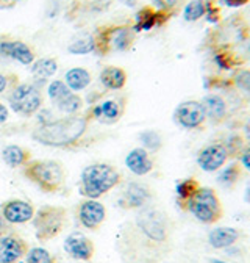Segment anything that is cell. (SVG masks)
<instances>
[{
    "label": "cell",
    "mask_w": 250,
    "mask_h": 263,
    "mask_svg": "<svg viewBox=\"0 0 250 263\" xmlns=\"http://www.w3.org/2000/svg\"><path fill=\"white\" fill-rule=\"evenodd\" d=\"M36 209L27 201L10 199L0 204V215L8 224H25L33 219Z\"/></svg>",
    "instance_id": "16"
},
{
    "label": "cell",
    "mask_w": 250,
    "mask_h": 263,
    "mask_svg": "<svg viewBox=\"0 0 250 263\" xmlns=\"http://www.w3.org/2000/svg\"><path fill=\"white\" fill-rule=\"evenodd\" d=\"M224 146L230 155V158H235V157H239V154L242 152V149L245 147V141H244V137L238 135V134H232L228 135L224 141Z\"/></svg>",
    "instance_id": "36"
},
{
    "label": "cell",
    "mask_w": 250,
    "mask_h": 263,
    "mask_svg": "<svg viewBox=\"0 0 250 263\" xmlns=\"http://www.w3.org/2000/svg\"><path fill=\"white\" fill-rule=\"evenodd\" d=\"M172 224L166 212L142 207L120 224L116 252L122 263H158L171 251Z\"/></svg>",
    "instance_id": "1"
},
{
    "label": "cell",
    "mask_w": 250,
    "mask_h": 263,
    "mask_svg": "<svg viewBox=\"0 0 250 263\" xmlns=\"http://www.w3.org/2000/svg\"><path fill=\"white\" fill-rule=\"evenodd\" d=\"M120 2H123L127 7H135V4H136V0H120Z\"/></svg>",
    "instance_id": "47"
},
{
    "label": "cell",
    "mask_w": 250,
    "mask_h": 263,
    "mask_svg": "<svg viewBox=\"0 0 250 263\" xmlns=\"http://www.w3.org/2000/svg\"><path fill=\"white\" fill-rule=\"evenodd\" d=\"M247 4H250V0H221V5L227 8H241Z\"/></svg>",
    "instance_id": "41"
},
{
    "label": "cell",
    "mask_w": 250,
    "mask_h": 263,
    "mask_svg": "<svg viewBox=\"0 0 250 263\" xmlns=\"http://www.w3.org/2000/svg\"><path fill=\"white\" fill-rule=\"evenodd\" d=\"M94 53L107 57L113 52H127L133 47L136 31L132 24L102 25L94 33Z\"/></svg>",
    "instance_id": "5"
},
{
    "label": "cell",
    "mask_w": 250,
    "mask_h": 263,
    "mask_svg": "<svg viewBox=\"0 0 250 263\" xmlns=\"http://www.w3.org/2000/svg\"><path fill=\"white\" fill-rule=\"evenodd\" d=\"M211 263H227V261H221V260H211Z\"/></svg>",
    "instance_id": "48"
},
{
    "label": "cell",
    "mask_w": 250,
    "mask_h": 263,
    "mask_svg": "<svg viewBox=\"0 0 250 263\" xmlns=\"http://www.w3.org/2000/svg\"><path fill=\"white\" fill-rule=\"evenodd\" d=\"M22 174L41 191L53 194L62 190L66 182V170L56 160H35L31 158L22 168Z\"/></svg>",
    "instance_id": "4"
},
{
    "label": "cell",
    "mask_w": 250,
    "mask_h": 263,
    "mask_svg": "<svg viewBox=\"0 0 250 263\" xmlns=\"http://www.w3.org/2000/svg\"><path fill=\"white\" fill-rule=\"evenodd\" d=\"M68 52H71L74 55H86V53L94 52V36L92 35H83V36L75 38L69 44Z\"/></svg>",
    "instance_id": "32"
},
{
    "label": "cell",
    "mask_w": 250,
    "mask_h": 263,
    "mask_svg": "<svg viewBox=\"0 0 250 263\" xmlns=\"http://www.w3.org/2000/svg\"><path fill=\"white\" fill-rule=\"evenodd\" d=\"M16 83H19L17 77L16 76H7V74H2L0 72V94L5 92L8 88H13Z\"/></svg>",
    "instance_id": "38"
},
{
    "label": "cell",
    "mask_w": 250,
    "mask_h": 263,
    "mask_svg": "<svg viewBox=\"0 0 250 263\" xmlns=\"http://www.w3.org/2000/svg\"><path fill=\"white\" fill-rule=\"evenodd\" d=\"M120 173L108 163H92L80 174V194L88 199H99L120 183Z\"/></svg>",
    "instance_id": "3"
},
{
    "label": "cell",
    "mask_w": 250,
    "mask_h": 263,
    "mask_svg": "<svg viewBox=\"0 0 250 263\" xmlns=\"http://www.w3.org/2000/svg\"><path fill=\"white\" fill-rule=\"evenodd\" d=\"M244 137H245V140H247V143L250 144V119L245 122V125H244Z\"/></svg>",
    "instance_id": "45"
},
{
    "label": "cell",
    "mask_w": 250,
    "mask_h": 263,
    "mask_svg": "<svg viewBox=\"0 0 250 263\" xmlns=\"http://www.w3.org/2000/svg\"><path fill=\"white\" fill-rule=\"evenodd\" d=\"M31 158H33V154L27 147L17 144H8L2 149V160L10 168H24Z\"/></svg>",
    "instance_id": "23"
},
{
    "label": "cell",
    "mask_w": 250,
    "mask_h": 263,
    "mask_svg": "<svg viewBox=\"0 0 250 263\" xmlns=\"http://www.w3.org/2000/svg\"><path fill=\"white\" fill-rule=\"evenodd\" d=\"M155 4V8L158 10H166V11H175L178 0H152Z\"/></svg>",
    "instance_id": "39"
},
{
    "label": "cell",
    "mask_w": 250,
    "mask_h": 263,
    "mask_svg": "<svg viewBox=\"0 0 250 263\" xmlns=\"http://www.w3.org/2000/svg\"><path fill=\"white\" fill-rule=\"evenodd\" d=\"M199 182L193 177L190 179H183V180H178L177 185H175V194H177V204L180 205V209L184 210L187 201L191 199L193 194L199 190Z\"/></svg>",
    "instance_id": "27"
},
{
    "label": "cell",
    "mask_w": 250,
    "mask_h": 263,
    "mask_svg": "<svg viewBox=\"0 0 250 263\" xmlns=\"http://www.w3.org/2000/svg\"><path fill=\"white\" fill-rule=\"evenodd\" d=\"M139 141L142 147L149 152H156L163 147V138L156 130H144L139 134Z\"/></svg>",
    "instance_id": "31"
},
{
    "label": "cell",
    "mask_w": 250,
    "mask_h": 263,
    "mask_svg": "<svg viewBox=\"0 0 250 263\" xmlns=\"http://www.w3.org/2000/svg\"><path fill=\"white\" fill-rule=\"evenodd\" d=\"M205 17V0H190L183 8V19L186 22H197Z\"/></svg>",
    "instance_id": "29"
},
{
    "label": "cell",
    "mask_w": 250,
    "mask_h": 263,
    "mask_svg": "<svg viewBox=\"0 0 250 263\" xmlns=\"http://www.w3.org/2000/svg\"><path fill=\"white\" fill-rule=\"evenodd\" d=\"M91 74L85 68H72L65 76V83L69 86L71 91H83L91 85Z\"/></svg>",
    "instance_id": "25"
},
{
    "label": "cell",
    "mask_w": 250,
    "mask_h": 263,
    "mask_svg": "<svg viewBox=\"0 0 250 263\" xmlns=\"http://www.w3.org/2000/svg\"><path fill=\"white\" fill-rule=\"evenodd\" d=\"M31 74L39 82H46L58 71V61L55 58H39L31 63Z\"/></svg>",
    "instance_id": "26"
},
{
    "label": "cell",
    "mask_w": 250,
    "mask_h": 263,
    "mask_svg": "<svg viewBox=\"0 0 250 263\" xmlns=\"http://www.w3.org/2000/svg\"><path fill=\"white\" fill-rule=\"evenodd\" d=\"M174 13L175 11L158 10L155 7H142L141 10L136 11L132 27L136 33L150 31L156 27H163L174 16Z\"/></svg>",
    "instance_id": "13"
},
{
    "label": "cell",
    "mask_w": 250,
    "mask_h": 263,
    "mask_svg": "<svg viewBox=\"0 0 250 263\" xmlns=\"http://www.w3.org/2000/svg\"><path fill=\"white\" fill-rule=\"evenodd\" d=\"M150 201H152V191L147 185L139 182H130L122 191L119 205L127 210H135V209L139 210L142 207H147Z\"/></svg>",
    "instance_id": "15"
},
{
    "label": "cell",
    "mask_w": 250,
    "mask_h": 263,
    "mask_svg": "<svg viewBox=\"0 0 250 263\" xmlns=\"http://www.w3.org/2000/svg\"><path fill=\"white\" fill-rule=\"evenodd\" d=\"M200 102L203 105L206 121H210L211 124H221L228 116V104L225 97H222L221 94H206Z\"/></svg>",
    "instance_id": "19"
},
{
    "label": "cell",
    "mask_w": 250,
    "mask_h": 263,
    "mask_svg": "<svg viewBox=\"0 0 250 263\" xmlns=\"http://www.w3.org/2000/svg\"><path fill=\"white\" fill-rule=\"evenodd\" d=\"M28 243L16 232L0 237V263H19L28 252Z\"/></svg>",
    "instance_id": "14"
},
{
    "label": "cell",
    "mask_w": 250,
    "mask_h": 263,
    "mask_svg": "<svg viewBox=\"0 0 250 263\" xmlns=\"http://www.w3.org/2000/svg\"><path fill=\"white\" fill-rule=\"evenodd\" d=\"M239 240V230L235 227H216L208 234V245L213 249H227Z\"/></svg>",
    "instance_id": "21"
},
{
    "label": "cell",
    "mask_w": 250,
    "mask_h": 263,
    "mask_svg": "<svg viewBox=\"0 0 250 263\" xmlns=\"http://www.w3.org/2000/svg\"><path fill=\"white\" fill-rule=\"evenodd\" d=\"M244 201H245L247 204H250V182L247 183L245 191H244Z\"/></svg>",
    "instance_id": "46"
},
{
    "label": "cell",
    "mask_w": 250,
    "mask_h": 263,
    "mask_svg": "<svg viewBox=\"0 0 250 263\" xmlns=\"http://www.w3.org/2000/svg\"><path fill=\"white\" fill-rule=\"evenodd\" d=\"M230 80H232L233 88H236L245 94H250V69L238 68Z\"/></svg>",
    "instance_id": "35"
},
{
    "label": "cell",
    "mask_w": 250,
    "mask_h": 263,
    "mask_svg": "<svg viewBox=\"0 0 250 263\" xmlns=\"http://www.w3.org/2000/svg\"><path fill=\"white\" fill-rule=\"evenodd\" d=\"M78 222L88 230H99L105 222L107 210L103 204L97 202V199H86L77 205L75 210Z\"/></svg>",
    "instance_id": "12"
},
{
    "label": "cell",
    "mask_w": 250,
    "mask_h": 263,
    "mask_svg": "<svg viewBox=\"0 0 250 263\" xmlns=\"http://www.w3.org/2000/svg\"><path fill=\"white\" fill-rule=\"evenodd\" d=\"M213 63L221 71H236L242 66V60L225 46H219L213 50Z\"/></svg>",
    "instance_id": "24"
},
{
    "label": "cell",
    "mask_w": 250,
    "mask_h": 263,
    "mask_svg": "<svg viewBox=\"0 0 250 263\" xmlns=\"http://www.w3.org/2000/svg\"><path fill=\"white\" fill-rule=\"evenodd\" d=\"M221 173L217 174V182L219 185H222L225 188H232L238 179L241 177V164L239 163H230V164H225V166L222 170H219Z\"/></svg>",
    "instance_id": "28"
},
{
    "label": "cell",
    "mask_w": 250,
    "mask_h": 263,
    "mask_svg": "<svg viewBox=\"0 0 250 263\" xmlns=\"http://www.w3.org/2000/svg\"><path fill=\"white\" fill-rule=\"evenodd\" d=\"M24 258L25 263H58L56 257L44 248H30Z\"/></svg>",
    "instance_id": "34"
},
{
    "label": "cell",
    "mask_w": 250,
    "mask_h": 263,
    "mask_svg": "<svg viewBox=\"0 0 250 263\" xmlns=\"http://www.w3.org/2000/svg\"><path fill=\"white\" fill-rule=\"evenodd\" d=\"M153 158L150 157V152L144 147H135L132 149L127 157H125V166L130 170L135 176H147L153 170Z\"/></svg>",
    "instance_id": "20"
},
{
    "label": "cell",
    "mask_w": 250,
    "mask_h": 263,
    "mask_svg": "<svg viewBox=\"0 0 250 263\" xmlns=\"http://www.w3.org/2000/svg\"><path fill=\"white\" fill-rule=\"evenodd\" d=\"M8 104L11 110L24 118L35 116L44 104L41 86L36 83H16L8 94Z\"/></svg>",
    "instance_id": "8"
},
{
    "label": "cell",
    "mask_w": 250,
    "mask_h": 263,
    "mask_svg": "<svg viewBox=\"0 0 250 263\" xmlns=\"http://www.w3.org/2000/svg\"><path fill=\"white\" fill-rule=\"evenodd\" d=\"M238 158H239V164H241V166L250 173V144H247V146L242 149V152L239 154Z\"/></svg>",
    "instance_id": "40"
},
{
    "label": "cell",
    "mask_w": 250,
    "mask_h": 263,
    "mask_svg": "<svg viewBox=\"0 0 250 263\" xmlns=\"http://www.w3.org/2000/svg\"><path fill=\"white\" fill-rule=\"evenodd\" d=\"M205 17L211 24H217L221 21V7L216 0H205Z\"/></svg>",
    "instance_id": "37"
},
{
    "label": "cell",
    "mask_w": 250,
    "mask_h": 263,
    "mask_svg": "<svg viewBox=\"0 0 250 263\" xmlns=\"http://www.w3.org/2000/svg\"><path fill=\"white\" fill-rule=\"evenodd\" d=\"M88 127L89 119L85 115L65 116L41 122L31 132V140L47 147L69 149L85 137Z\"/></svg>",
    "instance_id": "2"
},
{
    "label": "cell",
    "mask_w": 250,
    "mask_h": 263,
    "mask_svg": "<svg viewBox=\"0 0 250 263\" xmlns=\"http://www.w3.org/2000/svg\"><path fill=\"white\" fill-rule=\"evenodd\" d=\"M13 230H10V224L4 219V216L0 215V237L5 235V234H10Z\"/></svg>",
    "instance_id": "43"
},
{
    "label": "cell",
    "mask_w": 250,
    "mask_h": 263,
    "mask_svg": "<svg viewBox=\"0 0 250 263\" xmlns=\"http://www.w3.org/2000/svg\"><path fill=\"white\" fill-rule=\"evenodd\" d=\"M71 92H74V91L69 89V86L65 83V80H53V82H50V85L47 88L49 99L52 101L53 105H56L58 102H61L62 99L68 97Z\"/></svg>",
    "instance_id": "33"
},
{
    "label": "cell",
    "mask_w": 250,
    "mask_h": 263,
    "mask_svg": "<svg viewBox=\"0 0 250 263\" xmlns=\"http://www.w3.org/2000/svg\"><path fill=\"white\" fill-rule=\"evenodd\" d=\"M125 107H127V97L117 96V97L105 99L102 102L92 104L83 115L89 119V122L97 121L100 124L113 125L123 116Z\"/></svg>",
    "instance_id": "9"
},
{
    "label": "cell",
    "mask_w": 250,
    "mask_h": 263,
    "mask_svg": "<svg viewBox=\"0 0 250 263\" xmlns=\"http://www.w3.org/2000/svg\"><path fill=\"white\" fill-rule=\"evenodd\" d=\"M99 82L107 91H120L127 83V72L119 66H105L100 71Z\"/></svg>",
    "instance_id": "22"
},
{
    "label": "cell",
    "mask_w": 250,
    "mask_h": 263,
    "mask_svg": "<svg viewBox=\"0 0 250 263\" xmlns=\"http://www.w3.org/2000/svg\"><path fill=\"white\" fill-rule=\"evenodd\" d=\"M55 107L59 111L66 113L68 116H72V115H77L83 108V99H81V96H78L75 92H71L68 97L62 99V101L58 102Z\"/></svg>",
    "instance_id": "30"
},
{
    "label": "cell",
    "mask_w": 250,
    "mask_h": 263,
    "mask_svg": "<svg viewBox=\"0 0 250 263\" xmlns=\"http://www.w3.org/2000/svg\"><path fill=\"white\" fill-rule=\"evenodd\" d=\"M19 2H22V0H0V8H2V10H11Z\"/></svg>",
    "instance_id": "42"
},
{
    "label": "cell",
    "mask_w": 250,
    "mask_h": 263,
    "mask_svg": "<svg viewBox=\"0 0 250 263\" xmlns=\"http://www.w3.org/2000/svg\"><path fill=\"white\" fill-rule=\"evenodd\" d=\"M8 116H10L8 108L2 102H0V124H5L8 121Z\"/></svg>",
    "instance_id": "44"
},
{
    "label": "cell",
    "mask_w": 250,
    "mask_h": 263,
    "mask_svg": "<svg viewBox=\"0 0 250 263\" xmlns=\"http://www.w3.org/2000/svg\"><path fill=\"white\" fill-rule=\"evenodd\" d=\"M0 55L7 57L10 60H14L20 64H31L36 57L35 52L31 50V47L20 41V40H13V38H2L0 40Z\"/></svg>",
    "instance_id": "17"
},
{
    "label": "cell",
    "mask_w": 250,
    "mask_h": 263,
    "mask_svg": "<svg viewBox=\"0 0 250 263\" xmlns=\"http://www.w3.org/2000/svg\"><path fill=\"white\" fill-rule=\"evenodd\" d=\"M184 210L190 212L202 224H214L224 215V209L217 193L208 186H199V190L187 201Z\"/></svg>",
    "instance_id": "7"
},
{
    "label": "cell",
    "mask_w": 250,
    "mask_h": 263,
    "mask_svg": "<svg viewBox=\"0 0 250 263\" xmlns=\"http://www.w3.org/2000/svg\"><path fill=\"white\" fill-rule=\"evenodd\" d=\"M65 251L69 257L75 260L89 261L94 257V254H96V246H94V243L86 235L80 232H74L66 237Z\"/></svg>",
    "instance_id": "18"
},
{
    "label": "cell",
    "mask_w": 250,
    "mask_h": 263,
    "mask_svg": "<svg viewBox=\"0 0 250 263\" xmlns=\"http://www.w3.org/2000/svg\"><path fill=\"white\" fill-rule=\"evenodd\" d=\"M174 122L184 130H197L206 122L205 110L200 101H183L174 110Z\"/></svg>",
    "instance_id": "10"
},
{
    "label": "cell",
    "mask_w": 250,
    "mask_h": 263,
    "mask_svg": "<svg viewBox=\"0 0 250 263\" xmlns=\"http://www.w3.org/2000/svg\"><path fill=\"white\" fill-rule=\"evenodd\" d=\"M69 212L59 205H43L36 210L33 219L35 235L38 241L46 243L56 238L68 226Z\"/></svg>",
    "instance_id": "6"
},
{
    "label": "cell",
    "mask_w": 250,
    "mask_h": 263,
    "mask_svg": "<svg viewBox=\"0 0 250 263\" xmlns=\"http://www.w3.org/2000/svg\"><path fill=\"white\" fill-rule=\"evenodd\" d=\"M230 155L224 146L222 141H214L206 144L205 147H202L197 152V166L203 171V173H216L219 170H222L227 161H228Z\"/></svg>",
    "instance_id": "11"
}]
</instances>
